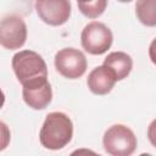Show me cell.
I'll use <instances>...</instances> for the list:
<instances>
[{"label": "cell", "instance_id": "cell-1", "mask_svg": "<svg viewBox=\"0 0 156 156\" xmlns=\"http://www.w3.org/2000/svg\"><path fill=\"white\" fill-rule=\"evenodd\" d=\"M73 136V123L71 118L60 111L46 115L39 133L41 146L48 150H61L69 144Z\"/></svg>", "mask_w": 156, "mask_h": 156}, {"label": "cell", "instance_id": "cell-2", "mask_svg": "<svg viewBox=\"0 0 156 156\" xmlns=\"http://www.w3.org/2000/svg\"><path fill=\"white\" fill-rule=\"evenodd\" d=\"M12 69L22 85L48 79V66L44 58L35 51L22 50L12 57Z\"/></svg>", "mask_w": 156, "mask_h": 156}, {"label": "cell", "instance_id": "cell-3", "mask_svg": "<svg viewBox=\"0 0 156 156\" xmlns=\"http://www.w3.org/2000/svg\"><path fill=\"white\" fill-rule=\"evenodd\" d=\"M104 150L111 156H129L138 145L134 132L124 124L111 126L102 136Z\"/></svg>", "mask_w": 156, "mask_h": 156}, {"label": "cell", "instance_id": "cell-4", "mask_svg": "<svg viewBox=\"0 0 156 156\" xmlns=\"http://www.w3.org/2000/svg\"><path fill=\"white\" fill-rule=\"evenodd\" d=\"M113 34L111 29L99 21L88 23L80 34L83 49L90 55H102L112 45Z\"/></svg>", "mask_w": 156, "mask_h": 156}, {"label": "cell", "instance_id": "cell-5", "mask_svg": "<svg viewBox=\"0 0 156 156\" xmlns=\"http://www.w3.org/2000/svg\"><path fill=\"white\" fill-rule=\"evenodd\" d=\"M56 71L67 79L80 78L88 67L85 55L74 48H65L56 52L54 58Z\"/></svg>", "mask_w": 156, "mask_h": 156}, {"label": "cell", "instance_id": "cell-6", "mask_svg": "<svg viewBox=\"0 0 156 156\" xmlns=\"http://www.w3.org/2000/svg\"><path fill=\"white\" fill-rule=\"evenodd\" d=\"M27 40V26L18 15H9L0 21V45L7 50H17Z\"/></svg>", "mask_w": 156, "mask_h": 156}, {"label": "cell", "instance_id": "cell-7", "mask_svg": "<svg viewBox=\"0 0 156 156\" xmlns=\"http://www.w3.org/2000/svg\"><path fill=\"white\" fill-rule=\"evenodd\" d=\"M35 11L39 18L49 26H62L71 16L69 0H35Z\"/></svg>", "mask_w": 156, "mask_h": 156}, {"label": "cell", "instance_id": "cell-8", "mask_svg": "<svg viewBox=\"0 0 156 156\" xmlns=\"http://www.w3.org/2000/svg\"><path fill=\"white\" fill-rule=\"evenodd\" d=\"M22 88L23 100L33 110H44L52 100V90L48 79L37 80L22 85Z\"/></svg>", "mask_w": 156, "mask_h": 156}, {"label": "cell", "instance_id": "cell-9", "mask_svg": "<svg viewBox=\"0 0 156 156\" xmlns=\"http://www.w3.org/2000/svg\"><path fill=\"white\" fill-rule=\"evenodd\" d=\"M116 77L113 72L106 66L101 65L95 67L88 76L87 84L89 90L95 95H106L108 94L116 83Z\"/></svg>", "mask_w": 156, "mask_h": 156}, {"label": "cell", "instance_id": "cell-10", "mask_svg": "<svg viewBox=\"0 0 156 156\" xmlns=\"http://www.w3.org/2000/svg\"><path fill=\"white\" fill-rule=\"evenodd\" d=\"M102 65L113 72L116 80L118 82V80H123L129 76L133 68V60L127 52L112 51L105 57Z\"/></svg>", "mask_w": 156, "mask_h": 156}, {"label": "cell", "instance_id": "cell-11", "mask_svg": "<svg viewBox=\"0 0 156 156\" xmlns=\"http://www.w3.org/2000/svg\"><path fill=\"white\" fill-rule=\"evenodd\" d=\"M135 15L144 26L155 27L156 26V0H136Z\"/></svg>", "mask_w": 156, "mask_h": 156}, {"label": "cell", "instance_id": "cell-12", "mask_svg": "<svg viewBox=\"0 0 156 156\" xmlns=\"http://www.w3.org/2000/svg\"><path fill=\"white\" fill-rule=\"evenodd\" d=\"M79 11L88 18L100 17L107 6V0H77Z\"/></svg>", "mask_w": 156, "mask_h": 156}, {"label": "cell", "instance_id": "cell-13", "mask_svg": "<svg viewBox=\"0 0 156 156\" xmlns=\"http://www.w3.org/2000/svg\"><path fill=\"white\" fill-rule=\"evenodd\" d=\"M11 140V132L6 123L0 121V151L5 150Z\"/></svg>", "mask_w": 156, "mask_h": 156}, {"label": "cell", "instance_id": "cell-14", "mask_svg": "<svg viewBox=\"0 0 156 156\" xmlns=\"http://www.w3.org/2000/svg\"><path fill=\"white\" fill-rule=\"evenodd\" d=\"M4 104H5V94L0 88V108L4 106Z\"/></svg>", "mask_w": 156, "mask_h": 156}, {"label": "cell", "instance_id": "cell-15", "mask_svg": "<svg viewBox=\"0 0 156 156\" xmlns=\"http://www.w3.org/2000/svg\"><path fill=\"white\" fill-rule=\"evenodd\" d=\"M117 1H119V2H130L133 0H117Z\"/></svg>", "mask_w": 156, "mask_h": 156}]
</instances>
